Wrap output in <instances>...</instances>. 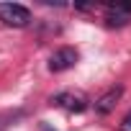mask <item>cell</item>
Returning a JSON list of instances; mask_svg holds the SVG:
<instances>
[{"mask_svg":"<svg viewBox=\"0 0 131 131\" xmlns=\"http://www.w3.org/2000/svg\"><path fill=\"white\" fill-rule=\"evenodd\" d=\"M105 21L108 26H123L131 18V3H108L105 5Z\"/></svg>","mask_w":131,"mask_h":131,"instance_id":"277c9868","label":"cell"},{"mask_svg":"<svg viewBox=\"0 0 131 131\" xmlns=\"http://www.w3.org/2000/svg\"><path fill=\"white\" fill-rule=\"evenodd\" d=\"M0 21L13 28H23L31 23V13H28V8H23L18 3H0Z\"/></svg>","mask_w":131,"mask_h":131,"instance_id":"6da1fadb","label":"cell"},{"mask_svg":"<svg viewBox=\"0 0 131 131\" xmlns=\"http://www.w3.org/2000/svg\"><path fill=\"white\" fill-rule=\"evenodd\" d=\"M121 95H123V88H121V85L111 88L108 93H103V95L95 100V111H98V113H111V111L116 108V103L121 100Z\"/></svg>","mask_w":131,"mask_h":131,"instance_id":"5b68a950","label":"cell"},{"mask_svg":"<svg viewBox=\"0 0 131 131\" xmlns=\"http://www.w3.org/2000/svg\"><path fill=\"white\" fill-rule=\"evenodd\" d=\"M75 64H77V51H75L72 46H62V49H57V51L51 54L49 70H51V72H64V70H72Z\"/></svg>","mask_w":131,"mask_h":131,"instance_id":"3957f363","label":"cell"},{"mask_svg":"<svg viewBox=\"0 0 131 131\" xmlns=\"http://www.w3.org/2000/svg\"><path fill=\"white\" fill-rule=\"evenodd\" d=\"M121 131H131V111L123 116V121H121Z\"/></svg>","mask_w":131,"mask_h":131,"instance_id":"52a82bcc","label":"cell"},{"mask_svg":"<svg viewBox=\"0 0 131 131\" xmlns=\"http://www.w3.org/2000/svg\"><path fill=\"white\" fill-rule=\"evenodd\" d=\"M51 103L54 105H59V108H64V111H70V113H82V111H88V95H82V93H75V90H62V93H57L54 98H51Z\"/></svg>","mask_w":131,"mask_h":131,"instance_id":"7a4b0ae2","label":"cell"},{"mask_svg":"<svg viewBox=\"0 0 131 131\" xmlns=\"http://www.w3.org/2000/svg\"><path fill=\"white\" fill-rule=\"evenodd\" d=\"M23 116V111H8V113H0V131H5L10 123H16Z\"/></svg>","mask_w":131,"mask_h":131,"instance_id":"8992f818","label":"cell"}]
</instances>
